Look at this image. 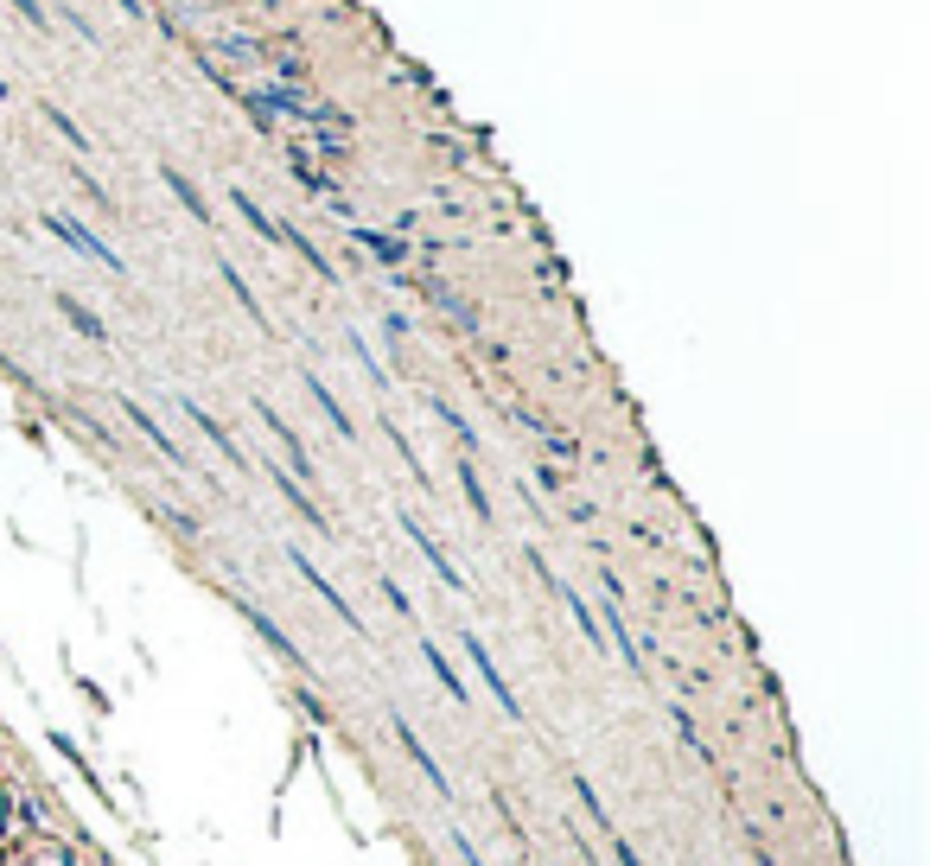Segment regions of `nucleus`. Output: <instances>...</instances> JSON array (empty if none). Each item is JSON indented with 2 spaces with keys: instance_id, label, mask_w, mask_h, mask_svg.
<instances>
[{
  "instance_id": "10",
  "label": "nucleus",
  "mask_w": 930,
  "mask_h": 866,
  "mask_svg": "<svg viewBox=\"0 0 930 866\" xmlns=\"http://www.w3.org/2000/svg\"><path fill=\"white\" fill-rule=\"evenodd\" d=\"M395 739H402V752H408V758H415V765H421V777H427V784H434L440 796H453V784H446V771H440V758H434V752L421 746V733H415V726H408V720H395Z\"/></svg>"
},
{
  "instance_id": "23",
  "label": "nucleus",
  "mask_w": 930,
  "mask_h": 866,
  "mask_svg": "<svg viewBox=\"0 0 930 866\" xmlns=\"http://www.w3.org/2000/svg\"><path fill=\"white\" fill-rule=\"evenodd\" d=\"M13 13H20V20H26L32 32H45V26H51V13L39 7V0H13Z\"/></svg>"
},
{
  "instance_id": "9",
  "label": "nucleus",
  "mask_w": 930,
  "mask_h": 866,
  "mask_svg": "<svg viewBox=\"0 0 930 866\" xmlns=\"http://www.w3.org/2000/svg\"><path fill=\"white\" fill-rule=\"evenodd\" d=\"M122 414H128V421H134V427H141V433H147V440H153V446H160V453H166V465H179V472H192V453H185V446H179V440H172V433H166L160 421H153V414H147L141 402H122Z\"/></svg>"
},
{
  "instance_id": "16",
  "label": "nucleus",
  "mask_w": 930,
  "mask_h": 866,
  "mask_svg": "<svg viewBox=\"0 0 930 866\" xmlns=\"http://www.w3.org/2000/svg\"><path fill=\"white\" fill-rule=\"evenodd\" d=\"M58 313L71 319V325H77V332L90 338V344H109V325H102V319H96V313H90V306H83V300H71V293H58Z\"/></svg>"
},
{
  "instance_id": "21",
  "label": "nucleus",
  "mask_w": 930,
  "mask_h": 866,
  "mask_svg": "<svg viewBox=\"0 0 930 866\" xmlns=\"http://www.w3.org/2000/svg\"><path fill=\"white\" fill-rule=\"evenodd\" d=\"M45 121H51V128H58V134H64V147H77V153H90V141H83V128H77V121H71V115H64V109H58V102H45Z\"/></svg>"
},
{
  "instance_id": "8",
  "label": "nucleus",
  "mask_w": 930,
  "mask_h": 866,
  "mask_svg": "<svg viewBox=\"0 0 930 866\" xmlns=\"http://www.w3.org/2000/svg\"><path fill=\"white\" fill-rule=\"evenodd\" d=\"M402 529H408V542H415V548H421V561H427V567H434V574H440L446 586H453V593H465V574H459V567H453V561H446V548L434 542V535H427V529L415 523V516H402Z\"/></svg>"
},
{
  "instance_id": "5",
  "label": "nucleus",
  "mask_w": 930,
  "mask_h": 866,
  "mask_svg": "<svg viewBox=\"0 0 930 866\" xmlns=\"http://www.w3.org/2000/svg\"><path fill=\"white\" fill-rule=\"evenodd\" d=\"M287 561H294V567H300V580H306V586H313V593H319L325 605H332V612L344 618V625H351V631H364V618H357V612H351V599H338V586H332V580H325V574H319V567H313V561H306V554H300V548H287Z\"/></svg>"
},
{
  "instance_id": "19",
  "label": "nucleus",
  "mask_w": 930,
  "mask_h": 866,
  "mask_svg": "<svg viewBox=\"0 0 930 866\" xmlns=\"http://www.w3.org/2000/svg\"><path fill=\"white\" fill-rule=\"evenodd\" d=\"M459 484H465V504H472V516H478V523H491V497H485V484H478V465H472V459L459 465Z\"/></svg>"
},
{
  "instance_id": "2",
  "label": "nucleus",
  "mask_w": 930,
  "mask_h": 866,
  "mask_svg": "<svg viewBox=\"0 0 930 866\" xmlns=\"http://www.w3.org/2000/svg\"><path fill=\"white\" fill-rule=\"evenodd\" d=\"M45 230H51V236H58V242H64V249H77V255H83V262H96V268H109V274H115V281H122V274H128V262H122V255H115V249H109V242H102V236L90 230V223H77L71 211H45Z\"/></svg>"
},
{
  "instance_id": "6",
  "label": "nucleus",
  "mask_w": 930,
  "mask_h": 866,
  "mask_svg": "<svg viewBox=\"0 0 930 866\" xmlns=\"http://www.w3.org/2000/svg\"><path fill=\"white\" fill-rule=\"evenodd\" d=\"M255 414H262V427L274 433V440H281V453H287V472H294V478H313V459H306V446H300V433H294V427H287V421H281V414H274L268 402H255Z\"/></svg>"
},
{
  "instance_id": "18",
  "label": "nucleus",
  "mask_w": 930,
  "mask_h": 866,
  "mask_svg": "<svg viewBox=\"0 0 930 866\" xmlns=\"http://www.w3.org/2000/svg\"><path fill=\"white\" fill-rule=\"evenodd\" d=\"M217 274H223V281H230V293H236V306H243V313H249L255 325H268V313H262V300H255V293H249V281H243V274H236V262H217Z\"/></svg>"
},
{
  "instance_id": "20",
  "label": "nucleus",
  "mask_w": 930,
  "mask_h": 866,
  "mask_svg": "<svg viewBox=\"0 0 930 866\" xmlns=\"http://www.w3.org/2000/svg\"><path fill=\"white\" fill-rule=\"evenodd\" d=\"M421 656H427V669L440 675V688H446V695H453V701H472V695H465V682H459V675H453V663H446V656H440L434 644H421Z\"/></svg>"
},
{
  "instance_id": "27",
  "label": "nucleus",
  "mask_w": 930,
  "mask_h": 866,
  "mask_svg": "<svg viewBox=\"0 0 930 866\" xmlns=\"http://www.w3.org/2000/svg\"><path fill=\"white\" fill-rule=\"evenodd\" d=\"M618 866H644V860H637V854H631V847H625V841H618Z\"/></svg>"
},
{
  "instance_id": "1",
  "label": "nucleus",
  "mask_w": 930,
  "mask_h": 866,
  "mask_svg": "<svg viewBox=\"0 0 930 866\" xmlns=\"http://www.w3.org/2000/svg\"><path fill=\"white\" fill-rule=\"evenodd\" d=\"M236 102L249 109V121L262 134H274V121H300V128H332V134H351V109H338V102H306L300 90H287V83H255V90H236Z\"/></svg>"
},
{
  "instance_id": "24",
  "label": "nucleus",
  "mask_w": 930,
  "mask_h": 866,
  "mask_svg": "<svg viewBox=\"0 0 930 866\" xmlns=\"http://www.w3.org/2000/svg\"><path fill=\"white\" fill-rule=\"evenodd\" d=\"M64 26H71V32H77V39H83V45H96V26H90V20H83V13H77V7H64Z\"/></svg>"
},
{
  "instance_id": "7",
  "label": "nucleus",
  "mask_w": 930,
  "mask_h": 866,
  "mask_svg": "<svg viewBox=\"0 0 930 866\" xmlns=\"http://www.w3.org/2000/svg\"><path fill=\"white\" fill-rule=\"evenodd\" d=\"M268 484H274V491L287 497V504H294V516H300V523H313L319 535L332 529V523H325V516H319V504H313V497H306V484H300L294 472H287V465H268Z\"/></svg>"
},
{
  "instance_id": "14",
  "label": "nucleus",
  "mask_w": 930,
  "mask_h": 866,
  "mask_svg": "<svg viewBox=\"0 0 930 866\" xmlns=\"http://www.w3.org/2000/svg\"><path fill=\"white\" fill-rule=\"evenodd\" d=\"M306 395H313V402H319V414H325V421H332V427H338V440H357V421H351V414H344V408H338V395H332V389H325V383H319V376H306Z\"/></svg>"
},
{
  "instance_id": "12",
  "label": "nucleus",
  "mask_w": 930,
  "mask_h": 866,
  "mask_svg": "<svg viewBox=\"0 0 930 866\" xmlns=\"http://www.w3.org/2000/svg\"><path fill=\"white\" fill-rule=\"evenodd\" d=\"M243 618H249V625H255V631H262V637H268V650H274V656H287V663H294V669H306V650H294V637H287L281 625H274V618H268V612H255V605L243 599Z\"/></svg>"
},
{
  "instance_id": "4",
  "label": "nucleus",
  "mask_w": 930,
  "mask_h": 866,
  "mask_svg": "<svg viewBox=\"0 0 930 866\" xmlns=\"http://www.w3.org/2000/svg\"><path fill=\"white\" fill-rule=\"evenodd\" d=\"M179 414H185V421H192V427L204 433V440H211V446H217V453H223V465H230V472H249V459H243V446H236V440H230V433H223V427H217V414H204V408L192 402V395H185V402H179Z\"/></svg>"
},
{
  "instance_id": "13",
  "label": "nucleus",
  "mask_w": 930,
  "mask_h": 866,
  "mask_svg": "<svg viewBox=\"0 0 930 866\" xmlns=\"http://www.w3.org/2000/svg\"><path fill=\"white\" fill-rule=\"evenodd\" d=\"M230 211H243V223H249V230L268 242V249L281 242V217H268V211H262V204H255L249 192H230Z\"/></svg>"
},
{
  "instance_id": "15",
  "label": "nucleus",
  "mask_w": 930,
  "mask_h": 866,
  "mask_svg": "<svg viewBox=\"0 0 930 866\" xmlns=\"http://www.w3.org/2000/svg\"><path fill=\"white\" fill-rule=\"evenodd\" d=\"M160 179H166V192H172V198H179V204H185V211H192L198 223H211V204H204V198H198V185H192V179H185V172H179V166H160Z\"/></svg>"
},
{
  "instance_id": "26",
  "label": "nucleus",
  "mask_w": 930,
  "mask_h": 866,
  "mask_svg": "<svg viewBox=\"0 0 930 866\" xmlns=\"http://www.w3.org/2000/svg\"><path fill=\"white\" fill-rule=\"evenodd\" d=\"M115 7H122L128 20H147V0H115Z\"/></svg>"
},
{
  "instance_id": "17",
  "label": "nucleus",
  "mask_w": 930,
  "mask_h": 866,
  "mask_svg": "<svg viewBox=\"0 0 930 866\" xmlns=\"http://www.w3.org/2000/svg\"><path fill=\"white\" fill-rule=\"evenodd\" d=\"M294 179H300L313 198H332L338 211H344V198H338V185H332V172H325V166H313V160H300V153H294Z\"/></svg>"
},
{
  "instance_id": "22",
  "label": "nucleus",
  "mask_w": 930,
  "mask_h": 866,
  "mask_svg": "<svg viewBox=\"0 0 930 866\" xmlns=\"http://www.w3.org/2000/svg\"><path fill=\"white\" fill-rule=\"evenodd\" d=\"M344 344H351V357H357V363H364V376H370V383H376V389H389V370H383V363H376V357H370V344H364V338H357V332H351V338H344Z\"/></svg>"
},
{
  "instance_id": "25",
  "label": "nucleus",
  "mask_w": 930,
  "mask_h": 866,
  "mask_svg": "<svg viewBox=\"0 0 930 866\" xmlns=\"http://www.w3.org/2000/svg\"><path fill=\"white\" fill-rule=\"evenodd\" d=\"M383 599H389V605H395V612H402V618H415V605H408V593H402V586H395V580H383Z\"/></svg>"
},
{
  "instance_id": "3",
  "label": "nucleus",
  "mask_w": 930,
  "mask_h": 866,
  "mask_svg": "<svg viewBox=\"0 0 930 866\" xmlns=\"http://www.w3.org/2000/svg\"><path fill=\"white\" fill-rule=\"evenodd\" d=\"M465 656H472V669H478V675H485V688H491V701H497V707H504V720H523V701H516V695H510V682H504V669H497V663H491V650H485V644H478V637H472V631H465Z\"/></svg>"
},
{
  "instance_id": "11",
  "label": "nucleus",
  "mask_w": 930,
  "mask_h": 866,
  "mask_svg": "<svg viewBox=\"0 0 930 866\" xmlns=\"http://www.w3.org/2000/svg\"><path fill=\"white\" fill-rule=\"evenodd\" d=\"M351 236H357V249H370L376 262H389V268H402V262H408V242H402V236H389V230H370V223H351Z\"/></svg>"
}]
</instances>
